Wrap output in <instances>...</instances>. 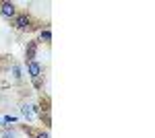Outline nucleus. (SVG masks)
Segmentation results:
<instances>
[{
	"label": "nucleus",
	"mask_w": 155,
	"mask_h": 138,
	"mask_svg": "<svg viewBox=\"0 0 155 138\" xmlns=\"http://www.w3.org/2000/svg\"><path fill=\"white\" fill-rule=\"evenodd\" d=\"M31 17L27 14V12H17V17L12 19V27L17 29V31H27V29H31Z\"/></svg>",
	"instance_id": "nucleus-1"
},
{
	"label": "nucleus",
	"mask_w": 155,
	"mask_h": 138,
	"mask_svg": "<svg viewBox=\"0 0 155 138\" xmlns=\"http://www.w3.org/2000/svg\"><path fill=\"white\" fill-rule=\"evenodd\" d=\"M0 14L4 19H15L17 17V4L15 2H0Z\"/></svg>",
	"instance_id": "nucleus-2"
},
{
	"label": "nucleus",
	"mask_w": 155,
	"mask_h": 138,
	"mask_svg": "<svg viewBox=\"0 0 155 138\" xmlns=\"http://www.w3.org/2000/svg\"><path fill=\"white\" fill-rule=\"evenodd\" d=\"M41 72H44V68H41V64H39L37 60L27 62V76H29L31 81H33V79H39V76H44Z\"/></svg>",
	"instance_id": "nucleus-3"
},
{
	"label": "nucleus",
	"mask_w": 155,
	"mask_h": 138,
	"mask_svg": "<svg viewBox=\"0 0 155 138\" xmlns=\"http://www.w3.org/2000/svg\"><path fill=\"white\" fill-rule=\"evenodd\" d=\"M37 50H39V41H37V39L27 41V47H25V58H27V62H33V60H35Z\"/></svg>",
	"instance_id": "nucleus-4"
},
{
	"label": "nucleus",
	"mask_w": 155,
	"mask_h": 138,
	"mask_svg": "<svg viewBox=\"0 0 155 138\" xmlns=\"http://www.w3.org/2000/svg\"><path fill=\"white\" fill-rule=\"evenodd\" d=\"M35 111H33V105H29V103H25V105H21V115H23L27 122H33V117H35Z\"/></svg>",
	"instance_id": "nucleus-5"
},
{
	"label": "nucleus",
	"mask_w": 155,
	"mask_h": 138,
	"mask_svg": "<svg viewBox=\"0 0 155 138\" xmlns=\"http://www.w3.org/2000/svg\"><path fill=\"white\" fill-rule=\"evenodd\" d=\"M11 74H12V79L19 82L21 79H23V66H21V64H12L11 66Z\"/></svg>",
	"instance_id": "nucleus-6"
},
{
	"label": "nucleus",
	"mask_w": 155,
	"mask_h": 138,
	"mask_svg": "<svg viewBox=\"0 0 155 138\" xmlns=\"http://www.w3.org/2000/svg\"><path fill=\"white\" fill-rule=\"evenodd\" d=\"M39 41H44V43H50V41H52V31H50V27H46V29L39 31Z\"/></svg>",
	"instance_id": "nucleus-7"
},
{
	"label": "nucleus",
	"mask_w": 155,
	"mask_h": 138,
	"mask_svg": "<svg viewBox=\"0 0 155 138\" xmlns=\"http://www.w3.org/2000/svg\"><path fill=\"white\" fill-rule=\"evenodd\" d=\"M0 138H17V132H15V130H8V128H4V130L0 132Z\"/></svg>",
	"instance_id": "nucleus-8"
},
{
	"label": "nucleus",
	"mask_w": 155,
	"mask_h": 138,
	"mask_svg": "<svg viewBox=\"0 0 155 138\" xmlns=\"http://www.w3.org/2000/svg\"><path fill=\"white\" fill-rule=\"evenodd\" d=\"M31 85H33L35 89H41V85H44V79H41V76H39V79H33V81H31Z\"/></svg>",
	"instance_id": "nucleus-9"
},
{
	"label": "nucleus",
	"mask_w": 155,
	"mask_h": 138,
	"mask_svg": "<svg viewBox=\"0 0 155 138\" xmlns=\"http://www.w3.org/2000/svg\"><path fill=\"white\" fill-rule=\"evenodd\" d=\"M33 138H50V134H48V130H39V132H35Z\"/></svg>",
	"instance_id": "nucleus-10"
}]
</instances>
